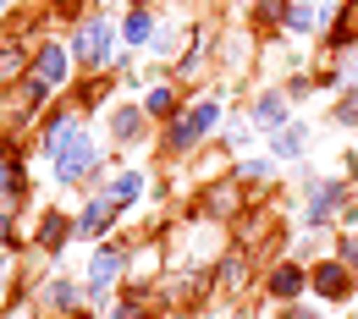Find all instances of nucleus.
Here are the masks:
<instances>
[{"label": "nucleus", "mask_w": 358, "mask_h": 319, "mask_svg": "<svg viewBox=\"0 0 358 319\" xmlns=\"http://www.w3.org/2000/svg\"><path fill=\"white\" fill-rule=\"evenodd\" d=\"M215 127H221V99H193L187 110H177L166 121V149L187 154V149H199V138H210Z\"/></svg>", "instance_id": "nucleus-1"}, {"label": "nucleus", "mask_w": 358, "mask_h": 319, "mask_svg": "<svg viewBox=\"0 0 358 319\" xmlns=\"http://www.w3.org/2000/svg\"><path fill=\"white\" fill-rule=\"evenodd\" d=\"M72 61L89 66V72H105V66L116 61V28H110L105 17H83L78 45H72Z\"/></svg>", "instance_id": "nucleus-2"}, {"label": "nucleus", "mask_w": 358, "mask_h": 319, "mask_svg": "<svg viewBox=\"0 0 358 319\" xmlns=\"http://www.w3.org/2000/svg\"><path fill=\"white\" fill-rule=\"evenodd\" d=\"M94 165H99V143H94V133H83V127H78V133H72V143L55 154V182L72 187V182H83Z\"/></svg>", "instance_id": "nucleus-3"}, {"label": "nucleus", "mask_w": 358, "mask_h": 319, "mask_svg": "<svg viewBox=\"0 0 358 319\" xmlns=\"http://www.w3.org/2000/svg\"><path fill=\"white\" fill-rule=\"evenodd\" d=\"M122 270H127V253L116 242H94V253H89V297L94 303H105V292L122 281Z\"/></svg>", "instance_id": "nucleus-4"}, {"label": "nucleus", "mask_w": 358, "mask_h": 319, "mask_svg": "<svg viewBox=\"0 0 358 319\" xmlns=\"http://www.w3.org/2000/svg\"><path fill=\"white\" fill-rule=\"evenodd\" d=\"M348 204V182L342 177H325V182H309V204H303V226H331L336 209Z\"/></svg>", "instance_id": "nucleus-5"}, {"label": "nucleus", "mask_w": 358, "mask_h": 319, "mask_svg": "<svg viewBox=\"0 0 358 319\" xmlns=\"http://www.w3.org/2000/svg\"><path fill=\"white\" fill-rule=\"evenodd\" d=\"M309 292L320 303H348V297H353V270H348L342 259H320L309 270Z\"/></svg>", "instance_id": "nucleus-6"}, {"label": "nucleus", "mask_w": 358, "mask_h": 319, "mask_svg": "<svg viewBox=\"0 0 358 319\" xmlns=\"http://www.w3.org/2000/svg\"><path fill=\"white\" fill-rule=\"evenodd\" d=\"M66 72H72V50L50 39V45L39 50V55H34V77H39V83H45L50 94H55L61 83H66Z\"/></svg>", "instance_id": "nucleus-7"}, {"label": "nucleus", "mask_w": 358, "mask_h": 319, "mask_svg": "<svg viewBox=\"0 0 358 319\" xmlns=\"http://www.w3.org/2000/svg\"><path fill=\"white\" fill-rule=\"evenodd\" d=\"M116 209H122V204H110L105 193H94L89 204H83V215H78V237H89V242H99L105 231L116 226Z\"/></svg>", "instance_id": "nucleus-8"}, {"label": "nucleus", "mask_w": 358, "mask_h": 319, "mask_svg": "<svg viewBox=\"0 0 358 319\" xmlns=\"http://www.w3.org/2000/svg\"><path fill=\"white\" fill-rule=\"evenodd\" d=\"M143 127H149L143 99H138V105H116V110H110V133H116V143H143Z\"/></svg>", "instance_id": "nucleus-9"}, {"label": "nucleus", "mask_w": 358, "mask_h": 319, "mask_svg": "<svg viewBox=\"0 0 358 319\" xmlns=\"http://www.w3.org/2000/svg\"><path fill=\"white\" fill-rule=\"evenodd\" d=\"M303 292H309V270H303V265H275V270H270V297L298 303Z\"/></svg>", "instance_id": "nucleus-10"}, {"label": "nucleus", "mask_w": 358, "mask_h": 319, "mask_svg": "<svg viewBox=\"0 0 358 319\" xmlns=\"http://www.w3.org/2000/svg\"><path fill=\"white\" fill-rule=\"evenodd\" d=\"M303 149H309V127H298V121L270 133V160H303Z\"/></svg>", "instance_id": "nucleus-11"}, {"label": "nucleus", "mask_w": 358, "mask_h": 319, "mask_svg": "<svg viewBox=\"0 0 358 319\" xmlns=\"http://www.w3.org/2000/svg\"><path fill=\"white\" fill-rule=\"evenodd\" d=\"M254 127H259V133L287 127V94H281V89H265L259 99H254Z\"/></svg>", "instance_id": "nucleus-12"}, {"label": "nucleus", "mask_w": 358, "mask_h": 319, "mask_svg": "<svg viewBox=\"0 0 358 319\" xmlns=\"http://www.w3.org/2000/svg\"><path fill=\"white\" fill-rule=\"evenodd\" d=\"M122 45H127V50L155 45V17H149V6H133V11H127V22H122Z\"/></svg>", "instance_id": "nucleus-13"}, {"label": "nucleus", "mask_w": 358, "mask_h": 319, "mask_svg": "<svg viewBox=\"0 0 358 319\" xmlns=\"http://www.w3.org/2000/svg\"><path fill=\"white\" fill-rule=\"evenodd\" d=\"M143 187H149L143 171H116V177L105 182V198H110V204H133V198H143Z\"/></svg>", "instance_id": "nucleus-14"}, {"label": "nucleus", "mask_w": 358, "mask_h": 319, "mask_svg": "<svg viewBox=\"0 0 358 319\" xmlns=\"http://www.w3.org/2000/svg\"><path fill=\"white\" fill-rule=\"evenodd\" d=\"M72 231H78V221H72V215H61V209H50V215H45V226H39V248H50V253H61Z\"/></svg>", "instance_id": "nucleus-15"}, {"label": "nucleus", "mask_w": 358, "mask_h": 319, "mask_svg": "<svg viewBox=\"0 0 358 319\" xmlns=\"http://www.w3.org/2000/svg\"><path fill=\"white\" fill-rule=\"evenodd\" d=\"M78 297H83V292H78L72 281H50L45 292H39V303H45V309H55V314H72V309H78Z\"/></svg>", "instance_id": "nucleus-16"}, {"label": "nucleus", "mask_w": 358, "mask_h": 319, "mask_svg": "<svg viewBox=\"0 0 358 319\" xmlns=\"http://www.w3.org/2000/svg\"><path fill=\"white\" fill-rule=\"evenodd\" d=\"M143 110H149V116H166V121H171V116H177V83H155V89L143 94Z\"/></svg>", "instance_id": "nucleus-17"}, {"label": "nucleus", "mask_w": 358, "mask_h": 319, "mask_svg": "<svg viewBox=\"0 0 358 319\" xmlns=\"http://www.w3.org/2000/svg\"><path fill=\"white\" fill-rule=\"evenodd\" d=\"M204 204H210V221H226V215L237 209V187H231V182H215Z\"/></svg>", "instance_id": "nucleus-18"}, {"label": "nucleus", "mask_w": 358, "mask_h": 319, "mask_svg": "<svg viewBox=\"0 0 358 319\" xmlns=\"http://www.w3.org/2000/svg\"><path fill=\"white\" fill-rule=\"evenodd\" d=\"M270 171H275V160H237L231 165V177H243V182H270Z\"/></svg>", "instance_id": "nucleus-19"}, {"label": "nucleus", "mask_w": 358, "mask_h": 319, "mask_svg": "<svg viewBox=\"0 0 358 319\" xmlns=\"http://www.w3.org/2000/svg\"><path fill=\"white\" fill-rule=\"evenodd\" d=\"M287 34H314V6L309 0H298V6L287 11Z\"/></svg>", "instance_id": "nucleus-20"}, {"label": "nucleus", "mask_w": 358, "mask_h": 319, "mask_svg": "<svg viewBox=\"0 0 358 319\" xmlns=\"http://www.w3.org/2000/svg\"><path fill=\"white\" fill-rule=\"evenodd\" d=\"M287 11H292V0H259V22L270 28H287Z\"/></svg>", "instance_id": "nucleus-21"}, {"label": "nucleus", "mask_w": 358, "mask_h": 319, "mask_svg": "<svg viewBox=\"0 0 358 319\" xmlns=\"http://www.w3.org/2000/svg\"><path fill=\"white\" fill-rule=\"evenodd\" d=\"M336 259H342V265H348V270L358 275V231H348V237H342V248H336Z\"/></svg>", "instance_id": "nucleus-22"}, {"label": "nucleus", "mask_w": 358, "mask_h": 319, "mask_svg": "<svg viewBox=\"0 0 358 319\" xmlns=\"http://www.w3.org/2000/svg\"><path fill=\"white\" fill-rule=\"evenodd\" d=\"M215 281H221V286H243V259H221Z\"/></svg>", "instance_id": "nucleus-23"}, {"label": "nucleus", "mask_w": 358, "mask_h": 319, "mask_svg": "<svg viewBox=\"0 0 358 319\" xmlns=\"http://www.w3.org/2000/svg\"><path fill=\"white\" fill-rule=\"evenodd\" d=\"M110 319H143V309H138V292H127L122 303H110Z\"/></svg>", "instance_id": "nucleus-24"}, {"label": "nucleus", "mask_w": 358, "mask_h": 319, "mask_svg": "<svg viewBox=\"0 0 358 319\" xmlns=\"http://www.w3.org/2000/svg\"><path fill=\"white\" fill-rule=\"evenodd\" d=\"M22 72V50H0V83Z\"/></svg>", "instance_id": "nucleus-25"}, {"label": "nucleus", "mask_w": 358, "mask_h": 319, "mask_svg": "<svg viewBox=\"0 0 358 319\" xmlns=\"http://www.w3.org/2000/svg\"><path fill=\"white\" fill-rule=\"evenodd\" d=\"M336 121H348V127H358V99H348V105L336 110Z\"/></svg>", "instance_id": "nucleus-26"}, {"label": "nucleus", "mask_w": 358, "mask_h": 319, "mask_svg": "<svg viewBox=\"0 0 358 319\" xmlns=\"http://www.w3.org/2000/svg\"><path fill=\"white\" fill-rule=\"evenodd\" d=\"M287 319H320V309H303V303H292V309H287Z\"/></svg>", "instance_id": "nucleus-27"}, {"label": "nucleus", "mask_w": 358, "mask_h": 319, "mask_svg": "<svg viewBox=\"0 0 358 319\" xmlns=\"http://www.w3.org/2000/svg\"><path fill=\"white\" fill-rule=\"evenodd\" d=\"M6 237H11V215L0 209V242H6Z\"/></svg>", "instance_id": "nucleus-28"}, {"label": "nucleus", "mask_w": 358, "mask_h": 319, "mask_svg": "<svg viewBox=\"0 0 358 319\" xmlns=\"http://www.w3.org/2000/svg\"><path fill=\"white\" fill-rule=\"evenodd\" d=\"M0 11H6V0H0Z\"/></svg>", "instance_id": "nucleus-29"}, {"label": "nucleus", "mask_w": 358, "mask_h": 319, "mask_svg": "<svg viewBox=\"0 0 358 319\" xmlns=\"http://www.w3.org/2000/svg\"><path fill=\"white\" fill-rule=\"evenodd\" d=\"M243 6H248V0H243Z\"/></svg>", "instance_id": "nucleus-30"}]
</instances>
